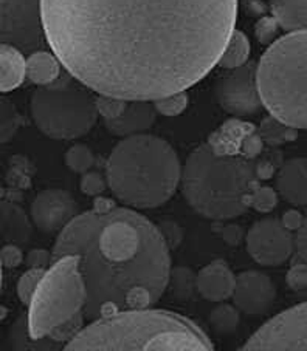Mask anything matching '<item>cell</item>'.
<instances>
[{"label":"cell","mask_w":307,"mask_h":351,"mask_svg":"<svg viewBox=\"0 0 307 351\" xmlns=\"http://www.w3.org/2000/svg\"><path fill=\"white\" fill-rule=\"evenodd\" d=\"M47 40L98 95L155 101L209 73L234 33L238 0H42Z\"/></svg>","instance_id":"1"},{"label":"cell","mask_w":307,"mask_h":351,"mask_svg":"<svg viewBox=\"0 0 307 351\" xmlns=\"http://www.w3.org/2000/svg\"><path fill=\"white\" fill-rule=\"evenodd\" d=\"M126 106H128V101L115 98V96L98 95V98H96V108H98V113L102 119H115L122 117L126 110Z\"/></svg>","instance_id":"31"},{"label":"cell","mask_w":307,"mask_h":351,"mask_svg":"<svg viewBox=\"0 0 307 351\" xmlns=\"http://www.w3.org/2000/svg\"><path fill=\"white\" fill-rule=\"evenodd\" d=\"M176 150L152 135L123 138L109 155L106 177L113 197L137 209L165 204L182 181Z\"/></svg>","instance_id":"4"},{"label":"cell","mask_w":307,"mask_h":351,"mask_svg":"<svg viewBox=\"0 0 307 351\" xmlns=\"http://www.w3.org/2000/svg\"><path fill=\"white\" fill-rule=\"evenodd\" d=\"M239 308L236 305L224 304L219 302L218 306L213 308V311L209 313V324H212L213 330L219 335H233L238 330L240 316H239Z\"/></svg>","instance_id":"25"},{"label":"cell","mask_w":307,"mask_h":351,"mask_svg":"<svg viewBox=\"0 0 307 351\" xmlns=\"http://www.w3.org/2000/svg\"><path fill=\"white\" fill-rule=\"evenodd\" d=\"M11 345L14 350H56L61 348L62 343L53 341L52 337L41 339V341H33L28 332L27 316L17 319V322L11 328Z\"/></svg>","instance_id":"24"},{"label":"cell","mask_w":307,"mask_h":351,"mask_svg":"<svg viewBox=\"0 0 307 351\" xmlns=\"http://www.w3.org/2000/svg\"><path fill=\"white\" fill-rule=\"evenodd\" d=\"M292 263H307V215L301 228L295 232V252L291 258Z\"/></svg>","instance_id":"37"},{"label":"cell","mask_w":307,"mask_h":351,"mask_svg":"<svg viewBox=\"0 0 307 351\" xmlns=\"http://www.w3.org/2000/svg\"><path fill=\"white\" fill-rule=\"evenodd\" d=\"M250 56V42L247 39V36L242 32H236L231 34L230 40L224 50V54L219 60V65L222 69L233 70L238 66L249 62Z\"/></svg>","instance_id":"23"},{"label":"cell","mask_w":307,"mask_h":351,"mask_svg":"<svg viewBox=\"0 0 307 351\" xmlns=\"http://www.w3.org/2000/svg\"><path fill=\"white\" fill-rule=\"evenodd\" d=\"M87 88L67 70L55 82L36 88L30 104L36 127L53 139L86 135L100 114L96 98Z\"/></svg>","instance_id":"7"},{"label":"cell","mask_w":307,"mask_h":351,"mask_svg":"<svg viewBox=\"0 0 307 351\" xmlns=\"http://www.w3.org/2000/svg\"><path fill=\"white\" fill-rule=\"evenodd\" d=\"M152 102L157 112L163 114V117H177V114H182L186 110V107H188V95L185 92H177Z\"/></svg>","instance_id":"30"},{"label":"cell","mask_w":307,"mask_h":351,"mask_svg":"<svg viewBox=\"0 0 307 351\" xmlns=\"http://www.w3.org/2000/svg\"><path fill=\"white\" fill-rule=\"evenodd\" d=\"M87 289L80 269V257L64 256L52 262L30 302L27 324L33 341L50 332L82 313Z\"/></svg>","instance_id":"8"},{"label":"cell","mask_w":307,"mask_h":351,"mask_svg":"<svg viewBox=\"0 0 307 351\" xmlns=\"http://www.w3.org/2000/svg\"><path fill=\"white\" fill-rule=\"evenodd\" d=\"M157 113L152 101H128L122 117L104 119V125L112 135L120 138L140 135L154 125Z\"/></svg>","instance_id":"15"},{"label":"cell","mask_w":307,"mask_h":351,"mask_svg":"<svg viewBox=\"0 0 307 351\" xmlns=\"http://www.w3.org/2000/svg\"><path fill=\"white\" fill-rule=\"evenodd\" d=\"M276 203H278L276 192L269 186H258L250 197V208L260 213H270Z\"/></svg>","instance_id":"32"},{"label":"cell","mask_w":307,"mask_h":351,"mask_svg":"<svg viewBox=\"0 0 307 351\" xmlns=\"http://www.w3.org/2000/svg\"><path fill=\"white\" fill-rule=\"evenodd\" d=\"M216 98L225 112L234 117H253L264 107L258 86V64L249 62L230 70L216 86Z\"/></svg>","instance_id":"11"},{"label":"cell","mask_w":307,"mask_h":351,"mask_svg":"<svg viewBox=\"0 0 307 351\" xmlns=\"http://www.w3.org/2000/svg\"><path fill=\"white\" fill-rule=\"evenodd\" d=\"M276 191L293 206H307V158L286 161L276 173Z\"/></svg>","instance_id":"17"},{"label":"cell","mask_w":307,"mask_h":351,"mask_svg":"<svg viewBox=\"0 0 307 351\" xmlns=\"http://www.w3.org/2000/svg\"><path fill=\"white\" fill-rule=\"evenodd\" d=\"M25 54L8 44H2L0 50V88L3 93L21 86L27 76Z\"/></svg>","instance_id":"19"},{"label":"cell","mask_w":307,"mask_h":351,"mask_svg":"<svg viewBox=\"0 0 307 351\" xmlns=\"http://www.w3.org/2000/svg\"><path fill=\"white\" fill-rule=\"evenodd\" d=\"M2 44L21 50L23 54H33L47 48V33L42 0H0Z\"/></svg>","instance_id":"9"},{"label":"cell","mask_w":307,"mask_h":351,"mask_svg":"<svg viewBox=\"0 0 307 351\" xmlns=\"http://www.w3.org/2000/svg\"><path fill=\"white\" fill-rule=\"evenodd\" d=\"M236 287V277L224 260H214L198 271V294L209 302H225L231 299Z\"/></svg>","instance_id":"16"},{"label":"cell","mask_w":307,"mask_h":351,"mask_svg":"<svg viewBox=\"0 0 307 351\" xmlns=\"http://www.w3.org/2000/svg\"><path fill=\"white\" fill-rule=\"evenodd\" d=\"M247 251L250 257L261 266L273 268L284 265L295 252V234L284 226L281 220L270 219L258 220L245 239Z\"/></svg>","instance_id":"12"},{"label":"cell","mask_w":307,"mask_h":351,"mask_svg":"<svg viewBox=\"0 0 307 351\" xmlns=\"http://www.w3.org/2000/svg\"><path fill=\"white\" fill-rule=\"evenodd\" d=\"M64 256L80 257L87 289L82 313L90 322L154 306L168 288L170 247L159 226L128 208L76 215L59 232L52 262Z\"/></svg>","instance_id":"2"},{"label":"cell","mask_w":307,"mask_h":351,"mask_svg":"<svg viewBox=\"0 0 307 351\" xmlns=\"http://www.w3.org/2000/svg\"><path fill=\"white\" fill-rule=\"evenodd\" d=\"M168 289L172 298L179 302H190L194 299L197 288V274L188 266H176L171 268L170 278H168Z\"/></svg>","instance_id":"22"},{"label":"cell","mask_w":307,"mask_h":351,"mask_svg":"<svg viewBox=\"0 0 307 351\" xmlns=\"http://www.w3.org/2000/svg\"><path fill=\"white\" fill-rule=\"evenodd\" d=\"M281 221L284 223V226L287 228V229H291V231H293V232H297L298 229L301 228V225H303V221H304V217L301 215L298 210H287V213L282 215V219H281Z\"/></svg>","instance_id":"41"},{"label":"cell","mask_w":307,"mask_h":351,"mask_svg":"<svg viewBox=\"0 0 307 351\" xmlns=\"http://www.w3.org/2000/svg\"><path fill=\"white\" fill-rule=\"evenodd\" d=\"M270 11L284 32H307V0H270Z\"/></svg>","instance_id":"20"},{"label":"cell","mask_w":307,"mask_h":351,"mask_svg":"<svg viewBox=\"0 0 307 351\" xmlns=\"http://www.w3.org/2000/svg\"><path fill=\"white\" fill-rule=\"evenodd\" d=\"M107 177H104L101 172L98 171H87L86 173H82L81 177V192L86 193L89 197H100L102 192L107 189Z\"/></svg>","instance_id":"33"},{"label":"cell","mask_w":307,"mask_h":351,"mask_svg":"<svg viewBox=\"0 0 307 351\" xmlns=\"http://www.w3.org/2000/svg\"><path fill=\"white\" fill-rule=\"evenodd\" d=\"M258 86L272 117L307 129V32H292L269 45L258 64Z\"/></svg>","instance_id":"6"},{"label":"cell","mask_w":307,"mask_h":351,"mask_svg":"<svg viewBox=\"0 0 307 351\" xmlns=\"http://www.w3.org/2000/svg\"><path fill=\"white\" fill-rule=\"evenodd\" d=\"M22 246L5 243L2 247V265L3 268L13 269L17 268L23 262V254H22Z\"/></svg>","instance_id":"38"},{"label":"cell","mask_w":307,"mask_h":351,"mask_svg":"<svg viewBox=\"0 0 307 351\" xmlns=\"http://www.w3.org/2000/svg\"><path fill=\"white\" fill-rule=\"evenodd\" d=\"M64 161L70 171L82 175L93 167L95 155L86 144H75L65 152Z\"/></svg>","instance_id":"27"},{"label":"cell","mask_w":307,"mask_h":351,"mask_svg":"<svg viewBox=\"0 0 307 351\" xmlns=\"http://www.w3.org/2000/svg\"><path fill=\"white\" fill-rule=\"evenodd\" d=\"M25 263L28 268H38V269H48L52 265V254L44 250H33L27 254Z\"/></svg>","instance_id":"39"},{"label":"cell","mask_w":307,"mask_h":351,"mask_svg":"<svg viewBox=\"0 0 307 351\" xmlns=\"http://www.w3.org/2000/svg\"><path fill=\"white\" fill-rule=\"evenodd\" d=\"M0 228H2V240L5 243L27 246L32 240L33 225L19 204L13 202H3L0 209Z\"/></svg>","instance_id":"18"},{"label":"cell","mask_w":307,"mask_h":351,"mask_svg":"<svg viewBox=\"0 0 307 351\" xmlns=\"http://www.w3.org/2000/svg\"><path fill=\"white\" fill-rule=\"evenodd\" d=\"M33 225L44 234L61 232L78 214V203L64 189H47L38 193L32 203Z\"/></svg>","instance_id":"13"},{"label":"cell","mask_w":307,"mask_h":351,"mask_svg":"<svg viewBox=\"0 0 307 351\" xmlns=\"http://www.w3.org/2000/svg\"><path fill=\"white\" fill-rule=\"evenodd\" d=\"M280 23L276 22L275 17H261L256 23L255 33L258 40L264 45H272L276 40V36H278V29H280Z\"/></svg>","instance_id":"34"},{"label":"cell","mask_w":307,"mask_h":351,"mask_svg":"<svg viewBox=\"0 0 307 351\" xmlns=\"http://www.w3.org/2000/svg\"><path fill=\"white\" fill-rule=\"evenodd\" d=\"M64 350H194L209 351L214 345L201 326L180 314L140 308L92 320Z\"/></svg>","instance_id":"3"},{"label":"cell","mask_w":307,"mask_h":351,"mask_svg":"<svg viewBox=\"0 0 307 351\" xmlns=\"http://www.w3.org/2000/svg\"><path fill=\"white\" fill-rule=\"evenodd\" d=\"M61 60L55 53L45 50L30 54L27 59V77L36 86H48L55 82L62 73Z\"/></svg>","instance_id":"21"},{"label":"cell","mask_w":307,"mask_h":351,"mask_svg":"<svg viewBox=\"0 0 307 351\" xmlns=\"http://www.w3.org/2000/svg\"><path fill=\"white\" fill-rule=\"evenodd\" d=\"M159 229L161 232V237H163L165 243L168 245L170 250H177V247L182 245L183 229L180 228L176 221H172V220L160 221Z\"/></svg>","instance_id":"35"},{"label":"cell","mask_w":307,"mask_h":351,"mask_svg":"<svg viewBox=\"0 0 307 351\" xmlns=\"http://www.w3.org/2000/svg\"><path fill=\"white\" fill-rule=\"evenodd\" d=\"M287 287L293 291L307 289V263H292L286 276Z\"/></svg>","instance_id":"36"},{"label":"cell","mask_w":307,"mask_h":351,"mask_svg":"<svg viewBox=\"0 0 307 351\" xmlns=\"http://www.w3.org/2000/svg\"><path fill=\"white\" fill-rule=\"evenodd\" d=\"M297 129L288 127L287 124L281 123L280 119L275 117L264 118L260 125V136L264 139V143H267L269 146H281L282 143H287L297 136Z\"/></svg>","instance_id":"26"},{"label":"cell","mask_w":307,"mask_h":351,"mask_svg":"<svg viewBox=\"0 0 307 351\" xmlns=\"http://www.w3.org/2000/svg\"><path fill=\"white\" fill-rule=\"evenodd\" d=\"M218 232L220 234V237L224 239L228 245H239L240 240H242L244 231L236 225H222Z\"/></svg>","instance_id":"40"},{"label":"cell","mask_w":307,"mask_h":351,"mask_svg":"<svg viewBox=\"0 0 307 351\" xmlns=\"http://www.w3.org/2000/svg\"><path fill=\"white\" fill-rule=\"evenodd\" d=\"M231 299L240 313L249 316H262L275 304V283L261 271H244L236 277Z\"/></svg>","instance_id":"14"},{"label":"cell","mask_w":307,"mask_h":351,"mask_svg":"<svg viewBox=\"0 0 307 351\" xmlns=\"http://www.w3.org/2000/svg\"><path fill=\"white\" fill-rule=\"evenodd\" d=\"M258 169L251 158L218 152L202 144L182 169L183 197L197 214L218 223L238 219L250 208L258 187Z\"/></svg>","instance_id":"5"},{"label":"cell","mask_w":307,"mask_h":351,"mask_svg":"<svg viewBox=\"0 0 307 351\" xmlns=\"http://www.w3.org/2000/svg\"><path fill=\"white\" fill-rule=\"evenodd\" d=\"M242 351H307V302L280 313L264 324Z\"/></svg>","instance_id":"10"},{"label":"cell","mask_w":307,"mask_h":351,"mask_svg":"<svg viewBox=\"0 0 307 351\" xmlns=\"http://www.w3.org/2000/svg\"><path fill=\"white\" fill-rule=\"evenodd\" d=\"M45 271L47 269L28 268L27 272H23L21 276L19 282H17V295H19V300L23 305H30Z\"/></svg>","instance_id":"28"},{"label":"cell","mask_w":307,"mask_h":351,"mask_svg":"<svg viewBox=\"0 0 307 351\" xmlns=\"http://www.w3.org/2000/svg\"><path fill=\"white\" fill-rule=\"evenodd\" d=\"M0 108H2L0 110V118H2V143H7L19 130V127L22 125V117L17 113L14 104H11L7 98L2 99Z\"/></svg>","instance_id":"29"}]
</instances>
